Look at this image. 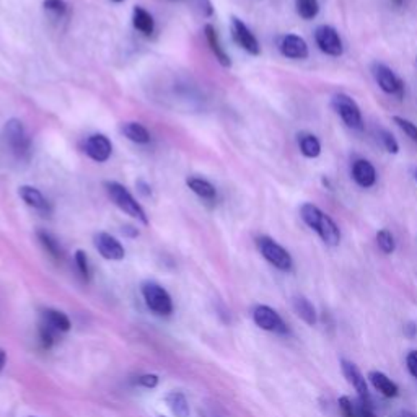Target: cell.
<instances>
[{"instance_id":"obj_1","label":"cell","mask_w":417,"mask_h":417,"mask_svg":"<svg viewBox=\"0 0 417 417\" xmlns=\"http://www.w3.org/2000/svg\"><path fill=\"white\" fill-rule=\"evenodd\" d=\"M300 217L311 230H315L320 235V238L328 246H338L341 243V230H339L336 222L328 214H324L320 207H316L315 204H303L300 207Z\"/></svg>"},{"instance_id":"obj_2","label":"cell","mask_w":417,"mask_h":417,"mask_svg":"<svg viewBox=\"0 0 417 417\" xmlns=\"http://www.w3.org/2000/svg\"><path fill=\"white\" fill-rule=\"evenodd\" d=\"M104 188H106L108 196L117 208H121L124 214H128L133 217V219L139 220L140 224L148 225V217L145 214L144 207L135 201V197L129 193V189L126 186H122L121 183H116V181H106L104 183Z\"/></svg>"},{"instance_id":"obj_3","label":"cell","mask_w":417,"mask_h":417,"mask_svg":"<svg viewBox=\"0 0 417 417\" xmlns=\"http://www.w3.org/2000/svg\"><path fill=\"white\" fill-rule=\"evenodd\" d=\"M258 249H260V253L262 256H264L266 261H269L271 264L274 267H278L279 271H287L292 269L293 261L292 256H290V253L285 249L284 246H280V244L273 240L271 237H266V235H262L256 240Z\"/></svg>"},{"instance_id":"obj_4","label":"cell","mask_w":417,"mask_h":417,"mask_svg":"<svg viewBox=\"0 0 417 417\" xmlns=\"http://www.w3.org/2000/svg\"><path fill=\"white\" fill-rule=\"evenodd\" d=\"M142 295L147 307L153 313L162 316H168L173 311V300H171L170 293L162 287L160 284L147 280L142 284Z\"/></svg>"},{"instance_id":"obj_5","label":"cell","mask_w":417,"mask_h":417,"mask_svg":"<svg viewBox=\"0 0 417 417\" xmlns=\"http://www.w3.org/2000/svg\"><path fill=\"white\" fill-rule=\"evenodd\" d=\"M331 106H333V110L341 116V119L344 121V124H346L347 128L356 130H362V128H364V119H362L359 104L353 101L349 95H344V93L334 95L333 99H331Z\"/></svg>"},{"instance_id":"obj_6","label":"cell","mask_w":417,"mask_h":417,"mask_svg":"<svg viewBox=\"0 0 417 417\" xmlns=\"http://www.w3.org/2000/svg\"><path fill=\"white\" fill-rule=\"evenodd\" d=\"M371 74H374L375 81L385 93L394 95V97L403 98L405 97V81L398 77L388 66L375 62L371 66Z\"/></svg>"},{"instance_id":"obj_7","label":"cell","mask_w":417,"mask_h":417,"mask_svg":"<svg viewBox=\"0 0 417 417\" xmlns=\"http://www.w3.org/2000/svg\"><path fill=\"white\" fill-rule=\"evenodd\" d=\"M6 135L8 140V145L15 153L17 157H26L30 153V147H31V140L30 135L26 133L23 122L17 117H12V119L7 121L6 124Z\"/></svg>"},{"instance_id":"obj_8","label":"cell","mask_w":417,"mask_h":417,"mask_svg":"<svg viewBox=\"0 0 417 417\" xmlns=\"http://www.w3.org/2000/svg\"><path fill=\"white\" fill-rule=\"evenodd\" d=\"M253 320H255L256 326H260L264 331H269V333L280 334V336L289 334L287 324H285V321L280 318V315L274 308L267 305H258L253 310Z\"/></svg>"},{"instance_id":"obj_9","label":"cell","mask_w":417,"mask_h":417,"mask_svg":"<svg viewBox=\"0 0 417 417\" xmlns=\"http://www.w3.org/2000/svg\"><path fill=\"white\" fill-rule=\"evenodd\" d=\"M315 41L321 51L328 54V56L339 57L344 51L341 36H339V33L333 28V26H328V25L318 26L315 31Z\"/></svg>"},{"instance_id":"obj_10","label":"cell","mask_w":417,"mask_h":417,"mask_svg":"<svg viewBox=\"0 0 417 417\" xmlns=\"http://www.w3.org/2000/svg\"><path fill=\"white\" fill-rule=\"evenodd\" d=\"M84 152L90 160L104 163L110 160L113 153V144L104 134H92L85 139Z\"/></svg>"},{"instance_id":"obj_11","label":"cell","mask_w":417,"mask_h":417,"mask_svg":"<svg viewBox=\"0 0 417 417\" xmlns=\"http://www.w3.org/2000/svg\"><path fill=\"white\" fill-rule=\"evenodd\" d=\"M230 30H232V36H233L235 43H237L242 49H244L248 54H251V56H258V54L261 52L260 41H258L256 36L251 33V30H249L248 26L244 25L242 20H240V18H237V17L232 18Z\"/></svg>"},{"instance_id":"obj_12","label":"cell","mask_w":417,"mask_h":417,"mask_svg":"<svg viewBox=\"0 0 417 417\" xmlns=\"http://www.w3.org/2000/svg\"><path fill=\"white\" fill-rule=\"evenodd\" d=\"M95 248L108 261H121L126 256V249L119 240L106 232H99L95 235Z\"/></svg>"},{"instance_id":"obj_13","label":"cell","mask_w":417,"mask_h":417,"mask_svg":"<svg viewBox=\"0 0 417 417\" xmlns=\"http://www.w3.org/2000/svg\"><path fill=\"white\" fill-rule=\"evenodd\" d=\"M341 367H342V374L344 377L347 378V382L352 385L353 389H356L357 393H359L360 400L369 403L370 400V393H369V387H367V380L364 375H362V371L359 370V367L356 364H352V362L349 360H341Z\"/></svg>"},{"instance_id":"obj_14","label":"cell","mask_w":417,"mask_h":417,"mask_svg":"<svg viewBox=\"0 0 417 417\" xmlns=\"http://www.w3.org/2000/svg\"><path fill=\"white\" fill-rule=\"evenodd\" d=\"M351 173L353 181L364 189H369L377 183V171H375V166L371 165L369 160H364V158H359V160L352 163Z\"/></svg>"},{"instance_id":"obj_15","label":"cell","mask_w":417,"mask_h":417,"mask_svg":"<svg viewBox=\"0 0 417 417\" xmlns=\"http://www.w3.org/2000/svg\"><path fill=\"white\" fill-rule=\"evenodd\" d=\"M279 49L282 56L289 59H307L308 57V44L307 41L297 35H285L280 38Z\"/></svg>"},{"instance_id":"obj_16","label":"cell","mask_w":417,"mask_h":417,"mask_svg":"<svg viewBox=\"0 0 417 417\" xmlns=\"http://www.w3.org/2000/svg\"><path fill=\"white\" fill-rule=\"evenodd\" d=\"M204 35H206L208 48H211V51L214 52V56H215L217 61H219V64L222 67L232 66V59H230V56L226 54L224 46H222L220 38H219V35H217V30L214 28V26L207 23L206 26H204Z\"/></svg>"},{"instance_id":"obj_17","label":"cell","mask_w":417,"mask_h":417,"mask_svg":"<svg viewBox=\"0 0 417 417\" xmlns=\"http://www.w3.org/2000/svg\"><path fill=\"white\" fill-rule=\"evenodd\" d=\"M20 197L23 199L26 206L36 208V211L43 212V214H49L51 212V206H49L48 199L43 196V193L39 189H36L35 186H21L20 191Z\"/></svg>"},{"instance_id":"obj_18","label":"cell","mask_w":417,"mask_h":417,"mask_svg":"<svg viewBox=\"0 0 417 417\" xmlns=\"http://www.w3.org/2000/svg\"><path fill=\"white\" fill-rule=\"evenodd\" d=\"M41 321L51 326L52 329H56L57 333H67L72 328V323L69 316L66 313L54 310V308H46V310L41 311Z\"/></svg>"},{"instance_id":"obj_19","label":"cell","mask_w":417,"mask_h":417,"mask_svg":"<svg viewBox=\"0 0 417 417\" xmlns=\"http://www.w3.org/2000/svg\"><path fill=\"white\" fill-rule=\"evenodd\" d=\"M369 378L371 385H374V388L377 389L380 394H383L385 398H394L398 396V393H400L398 385L394 383L391 378H388L383 371H377V370L370 371Z\"/></svg>"},{"instance_id":"obj_20","label":"cell","mask_w":417,"mask_h":417,"mask_svg":"<svg viewBox=\"0 0 417 417\" xmlns=\"http://www.w3.org/2000/svg\"><path fill=\"white\" fill-rule=\"evenodd\" d=\"M133 25L134 28L145 36H151L155 31V20L152 13H148L144 7H134L133 12Z\"/></svg>"},{"instance_id":"obj_21","label":"cell","mask_w":417,"mask_h":417,"mask_svg":"<svg viewBox=\"0 0 417 417\" xmlns=\"http://www.w3.org/2000/svg\"><path fill=\"white\" fill-rule=\"evenodd\" d=\"M121 133L124 135L126 139H129L130 142L134 144H148L151 142V133H148L147 129L144 128L140 122H124V124L121 126Z\"/></svg>"},{"instance_id":"obj_22","label":"cell","mask_w":417,"mask_h":417,"mask_svg":"<svg viewBox=\"0 0 417 417\" xmlns=\"http://www.w3.org/2000/svg\"><path fill=\"white\" fill-rule=\"evenodd\" d=\"M186 184H188V188L191 189L196 196H199L201 199H206V201H214L217 197L214 184L208 183L207 180L197 178V176H189V178L186 180Z\"/></svg>"},{"instance_id":"obj_23","label":"cell","mask_w":417,"mask_h":417,"mask_svg":"<svg viewBox=\"0 0 417 417\" xmlns=\"http://www.w3.org/2000/svg\"><path fill=\"white\" fill-rule=\"evenodd\" d=\"M293 308H295L297 315L300 316V318L305 321L307 324H316V321H318V316H316V310L315 307H313V303L308 300L305 297H295L293 298Z\"/></svg>"},{"instance_id":"obj_24","label":"cell","mask_w":417,"mask_h":417,"mask_svg":"<svg viewBox=\"0 0 417 417\" xmlns=\"http://www.w3.org/2000/svg\"><path fill=\"white\" fill-rule=\"evenodd\" d=\"M165 403L168 405L170 411L173 412L176 417H189V405L188 400L183 393L180 391H171L165 396Z\"/></svg>"},{"instance_id":"obj_25","label":"cell","mask_w":417,"mask_h":417,"mask_svg":"<svg viewBox=\"0 0 417 417\" xmlns=\"http://www.w3.org/2000/svg\"><path fill=\"white\" fill-rule=\"evenodd\" d=\"M298 147L303 157L316 158L321 153V142L318 137L313 134H300L298 135Z\"/></svg>"},{"instance_id":"obj_26","label":"cell","mask_w":417,"mask_h":417,"mask_svg":"<svg viewBox=\"0 0 417 417\" xmlns=\"http://www.w3.org/2000/svg\"><path fill=\"white\" fill-rule=\"evenodd\" d=\"M38 240H39L41 246H43L49 253V256L54 258V260H56V261H61L62 260V248H61V244H59L57 240L54 238L51 233L38 232Z\"/></svg>"},{"instance_id":"obj_27","label":"cell","mask_w":417,"mask_h":417,"mask_svg":"<svg viewBox=\"0 0 417 417\" xmlns=\"http://www.w3.org/2000/svg\"><path fill=\"white\" fill-rule=\"evenodd\" d=\"M297 13L303 20H313L320 12L318 0H295Z\"/></svg>"},{"instance_id":"obj_28","label":"cell","mask_w":417,"mask_h":417,"mask_svg":"<svg viewBox=\"0 0 417 417\" xmlns=\"http://www.w3.org/2000/svg\"><path fill=\"white\" fill-rule=\"evenodd\" d=\"M38 333H39V342L41 346H43V349H51L54 344H56L59 333L56 329H52L51 326H48L46 323L41 321Z\"/></svg>"},{"instance_id":"obj_29","label":"cell","mask_w":417,"mask_h":417,"mask_svg":"<svg viewBox=\"0 0 417 417\" xmlns=\"http://www.w3.org/2000/svg\"><path fill=\"white\" fill-rule=\"evenodd\" d=\"M377 243L385 255H391V253L394 251V248H396V242H394L393 233L387 229L380 230V232L377 233Z\"/></svg>"},{"instance_id":"obj_30","label":"cell","mask_w":417,"mask_h":417,"mask_svg":"<svg viewBox=\"0 0 417 417\" xmlns=\"http://www.w3.org/2000/svg\"><path fill=\"white\" fill-rule=\"evenodd\" d=\"M75 264H77V269H79L81 278H84L85 280H90V278H92V271H90V262H88L87 253L81 251V249H77Z\"/></svg>"},{"instance_id":"obj_31","label":"cell","mask_w":417,"mask_h":417,"mask_svg":"<svg viewBox=\"0 0 417 417\" xmlns=\"http://www.w3.org/2000/svg\"><path fill=\"white\" fill-rule=\"evenodd\" d=\"M377 135H378V140L385 147V151L393 153V155H396V153L400 152V144L396 142V139L393 137L391 133H388V130H385V129H380Z\"/></svg>"},{"instance_id":"obj_32","label":"cell","mask_w":417,"mask_h":417,"mask_svg":"<svg viewBox=\"0 0 417 417\" xmlns=\"http://www.w3.org/2000/svg\"><path fill=\"white\" fill-rule=\"evenodd\" d=\"M394 124L400 128L403 133H405L407 137H409L412 142L417 144V124H414V122H411L409 119H405V117H400V116H394L393 117Z\"/></svg>"},{"instance_id":"obj_33","label":"cell","mask_w":417,"mask_h":417,"mask_svg":"<svg viewBox=\"0 0 417 417\" xmlns=\"http://www.w3.org/2000/svg\"><path fill=\"white\" fill-rule=\"evenodd\" d=\"M43 7L44 10L49 12L54 17H62L67 12L66 0H44Z\"/></svg>"},{"instance_id":"obj_34","label":"cell","mask_w":417,"mask_h":417,"mask_svg":"<svg viewBox=\"0 0 417 417\" xmlns=\"http://www.w3.org/2000/svg\"><path fill=\"white\" fill-rule=\"evenodd\" d=\"M338 405H339V411H341L342 417H357L356 403H352L351 398L341 396V398H339Z\"/></svg>"},{"instance_id":"obj_35","label":"cell","mask_w":417,"mask_h":417,"mask_svg":"<svg viewBox=\"0 0 417 417\" xmlns=\"http://www.w3.org/2000/svg\"><path fill=\"white\" fill-rule=\"evenodd\" d=\"M135 385H139V387L142 388H155L158 385V375L155 374H145V375H140V377L137 378V382H135Z\"/></svg>"},{"instance_id":"obj_36","label":"cell","mask_w":417,"mask_h":417,"mask_svg":"<svg viewBox=\"0 0 417 417\" xmlns=\"http://www.w3.org/2000/svg\"><path fill=\"white\" fill-rule=\"evenodd\" d=\"M357 407V417H377V414H375L374 409H371L370 405L367 401H359L356 405Z\"/></svg>"},{"instance_id":"obj_37","label":"cell","mask_w":417,"mask_h":417,"mask_svg":"<svg viewBox=\"0 0 417 417\" xmlns=\"http://www.w3.org/2000/svg\"><path fill=\"white\" fill-rule=\"evenodd\" d=\"M406 365H407V370H409V374L412 375V377L417 378V351H411L409 353H407Z\"/></svg>"},{"instance_id":"obj_38","label":"cell","mask_w":417,"mask_h":417,"mask_svg":"<svg viewBox=\"0 0 417 417\" xmlns=\"http://www.w3.org/2000/svg\"><path fill=\"white\" fill-rule=\"evenodd\" d=\"M135 186H137L139 193L142 194V196H145V197L152 196V188H151V184H147V183H145L144 180H139L137 183H135Z\"/></svg>"},{"instance_id":"obj_39","label":"cell","mask_w":417,"mask_h":417,"mask_svg":"<svg viewBox=\"0 0 417 417\" xmlns=\"http://www.w3.org/2000/svg\"><path fill=\"white\" fill-rule=\"evenodd\" d=\"M122 233L126 235V237H130V238H135L139 235V230L134 229L133 225H124L122 226Z\"/></svg>"},{"instance_id":"obj_40","label":"cell","mask_w":417,"mask_h":417,"mask_svg":"<svg viewBox=\"0 0 417 417\" xmlns=\"http://www.w3.org/2000/svg\"><path fill=\"white\" fill-rule=\"evenodd\" d=\"M405 331H406V336L407 338H414L417 334V326L409 323L407 326H405Z\"/></svg>"},{"instance_id":"obj_41","label":"cell","mask_w":417,"mask_h":417,"mask_svg":"<svg viewBox=\"0 0 417 417\" xmlns=\"http://www.w3.org/2000/svg\"><path fill=\"white\" fill-rule=\"evenodd\" d=\"M6 362H7V352L3 351L2 347H0V370L3 369V365H6Z\"/></svg>"},{"instance_id":"obj_42","label":"cell","mask_w":417,"mask_h":417,"mask_svg":"<svg viewBox=\"0 0 417 417\" xmlns=\"http://www.w3.org/2000/svg\"><path fill=\"white\" fill-rule=\"evenodd\" d=\"M396 417H417V416L412 414V412H409V411H401V412H398Z\"/></svg>"},{"instance_id":"obj_43","label":"cell","mask_w":417,"mask_h":417,"mask_svg":"<svg viewBox=\"0 0 417 417\" xmlns=\"http://www.w3.org/2000/svg\"><path fill=\"white\" fill-rule=\"evenodd\" d=\"M391 3L394 7H403L405 6V0H391Z\"/></svg>"},{"instance_id":"obj_44","label":"cell","mask_w":417,"mask_h":417,"mask_svg":"<svg viewBox=\"0 0 417 417\" xmlns=\"http://www.w3.org/2000/svg\"><path fill=\"white\" fill-rule=\"evenodd\" d=\"M412 176H414V180H416V183H417V168L412 170Z\"/></svg>"},{"instance_id":"obj_45","label":"cell","mask_w":417,"mask_h":417,"mask_svg":"<svg viewBox=\"0 0 417 417\" xmlns=\"http://www.w3.org/2000/svg\"><path fill=\"white\" fill-rule=\"evenodd\" d=\"M111 2H115V3H121V2H124V0H111Z\"/></svg>"},{"instance_id":"obj_46","label":"cell","mask_w":417,"mask_h":417,"mask_svg":"<svg viewBox=\"0 0 417 417\" xmlns=\"http://www.w3.org/2000/svg\"><path fill=\"white\" fill-rule=\"evenodd\" d=\"M416 62H417V57H416Z\"/></svg>"},{"instance_id":"obj_47","label":"cell","mask_w":417,"mask_h":417,"mask_svg":"<svg viewBox=\"0 0 417 417\" xmlns=\"http://www.w3.org/2000/svg\"><path fill=\"white\" fill-rule=\"evenodd\" d=\"M160 417H163V416H160Z\"/></svg>"}]
</instances>
